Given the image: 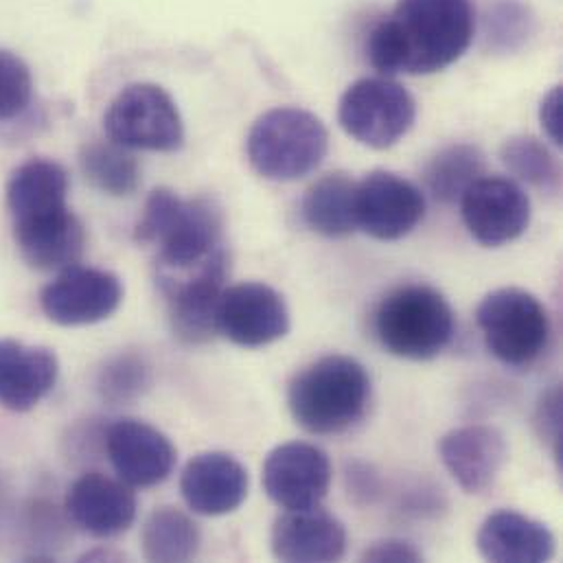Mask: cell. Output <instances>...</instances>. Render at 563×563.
I'll use <instances>...</instances> for the list:
<instances>
[{
    "instance_id": "obj_1",
    "label": "cell",
    "mask_w": 563,
    "mask_h": 563,
    "mask_svg": "<svg viewBox=\"0 0 563 563\" xmlns=\"http://www.w3.org/2000/svg\"><path fill=\"white\" fill-rule=\"evenodd\" d=\"M474 33V0H397L371 31L366 53L386 77L432 75L461 59Z\"/></svg>"
},
{
    "instance_id": "obj_2",
    "label": "cell",
    "mask_w": 563,
    "mask_h": 563,
    "mask_svg": "<svg viewBox=\"0 0 563 563\" xmlns=\"http://www.w3.org/2000/svg\"><path fill=\"white\" fill-rule=\"evenodd\" d=\"M224 218L207 198L183 200L169 189H156L145 202L134 240L158 249L161 273H183L202 266L220 253Z\"/></svg>"
},
{
    "instance_id": "obj_3",
    "label": "cell",
    "mask_w": 563,
    "mask_h": 563,
    "mask_svg": "<svg viewBox=\"0 0 563 563\" xmlns=\"http://www.w3.org/2000/svg\"><path fill=\"white\" fill-rule=\"evenodd\" d=\"M371 401V377L349 355H324L289 382L287 406L294 421L318 437L351 430Z\"/></svg>"
},
{
    "instance_id": "obj_4",
    "label": "cell",
    "mask_w": 563,
    "mask_h": 563,
    "mask_svg": "<svg viewBox=\"0 0 563 563\" xmlns=\"http://www.w3.org/2000/svg\"><path fill=\"white\" fill-rule=\"evenodd\" d=\"M379 344L404 360H432L454 338V311L430 285H401L388 291L375 311Z\"/></svg>"
},
{
    "instance_id": "obj_5",
    "label": "cell",
    "mask_w": 563,
    "mask_h": 563,
    "mask_svg": "<svg viewBox=\"0 0 563 563\" xmlns=\"http://www.w3.org/2000/svg\"><path fill=\"white\" fill-rule=\"evenodd\" d=\"M246 152L262 178L294 183L320 167L329 152V132L309 110L273 108L253 123Z\"/></svg>"
},
{
    "instance_id": "obj_6",
    "label": "cell",
    "mask_w": 563,
    "mask_h": 563,
    "mask_svg": "<svg viewBox=\"0 0 563 563\" xmlns=\"http://www.w3.org/2000/svg\"><path fill=\"white\" fill-rule=\"evenodd\" d=\"M487 349L507 366H533L551 342V316L542 300L520 287H503L483 298L476 311Z\"/></svg>"
},
{
    "instance_id": "obj_7",
    "label": "cell",
    "mask_w": 563,
    "mask_h": 563,
    "mask_svg": "<svg viewBox=\"0 0 563 563\" xmlns=\"http://www.w3.org/2000/svg\"><path fill=\"white\" fill-rule=\"evenodd\" d=\"M412 95L388 77H366L351 84L338 106L342 130L364 147L388 150L415 125Z\"/></svg>"
},
{
    "instance_id": "obj_8",
    "label": "cell",
    "mask_w": 563,
    "mask_h": 563,
    "mask_svg": "<svg viewBox=\"0 0 563 563\" xmlns=\"http://www.w3.org/2000/svg\"><path fill=\"white\" fill-rule=\"evenodd\" d=\"M103 128L110 141L128 150L176 152L185 143V123L172 95L156 84H130L110 103Z\"/></svg>"
},
{
    "instance_id": "obj_9",
    "label": "cell",
    "mask_w": 563,
    "mask_h": 563,
    "mask_svg": "<svg viewBox=\"0 0 563 563\" xmlns=\"http://www.w3.org/2000/svg\"><path fill=\"white\" fill-rule=\"evenodd\" d=\"M231 262L222 249L209 262L183 273H161L174 335L202 344L218 333V305L227 289Z\"/></svg>"
},
{
    "instance_id": "obj_10",
    "label": "cell",
    "mask_w": 563,
    "mask_h": 563,
    "mask_svg": "<svg viewBox=\"0 0 563 563\" xmlns=\"http://www.w3.org/2000/svg\"><path fill=\"white\" fill-rule=\"evenodd\" d=\"M426 216V198L417 185L393 172H371L355 187L357 229L379 242L410 235Z\"/></svg>"
},
{
    "instance_id": "obj_11",
    "label": "cell",
    "mask_w": 563,
    "mask_h": 563,
    "mask_svg": "<svg viewBox=\"0 0 563 563\" xmlns=\"http://www.w3.org/2000/svg\"><path fill=\"white\" fill-rule=\"evenodd\" d=\"M463 222L470 235L498 249L522 238L531 224V200L527 191L509 178L483 176L461 198Z\"/></svg>"
},
{
    "instance_id": "obj_12",
    "label": "cell",
    "mask_w": 563,
    "mask_h": 563,
    "mask_svg": "<svg viewBox=\"0 0 563 563\" xmlns=\"http://www.w3.org/2000/svg\"><path fill=\"white\" fill-rule=\"evenodd\" d=\"M123 302V283L97 268L70 266L40 291L44 316L62 327H86L108 320Z\"/></svg>"
},
{
    "instance_id": "obj_13",
    "label": "cell",
    "mask_w": 563,
    "mask_h": 563,
    "mask_svg": "<svg viewBox=\"0 0 563 563\" xmlns=\"http://www.w3.org/2000/svg\"><path fill=\"white\" fill-rule=\"evenodd\" d=\"M289 331V309L282 294L260 282L238 283L222 291L218 333L244 349H262Z\"/></svg>"
},
{
    "instance_id": "obj_14",
    "label": "cell",
    "mask_w": 563,
    "mask_h": 563,
    "mask_svg": "<svg viewBox=\"0 0 563 563\" xmlns=\"http://www.w3.org/2000/svg\"><path fill=\"white\" fill-rule=\"evenodd\" d=\"M106 454L117 476L136 489L165 483L178 461L167 434L139 419H119L103 432Z\"/></svg>"
},
{
    "instance_id": "obj_15",
    "label": "cell",
    "mask_w": 563,
    "mask_h": 563,
    "mask_svg": "<svg viewBox=\"0 0 563 563\" xmlns=\"http://www.w3.org/2000/svg\"><path fill=\"white\" fill-rule=\"evenodd\" d=\"M329 487V456L311 443H283L264 463V489L283 511L318 507L327 498Z\"/></svg>"
},
{
    "instance_id": "obj_16",
    "label": "cell",
    "mask_w": 563,
    "mask_h": 563,
    "mask_svg": "<svg viewBox=\"0 0 563 563\" xmlns=\"http://www.w3.org/2000/svg\"><path fill=\"white\" fill-rule=\"evenodd\" d=\"M20 257L33 271L62 273L77 266L86 251V231L68 205L13 220Z\"/></svg>"
},
{
    "instance_id": "obj_17",
    "label": "cell",
    "mask_w": 563,
    "mask_h": 563,
    "mask_svg": "<svg viewBox=\"0 0 563 563\" xmlns=\"http://www.w3.org/2000/svg\"><path fill=\"white\" fill-rule=\"evenodd\" d=\"M66 518L84 533L108 540L125 533L136 520V496L121 478L90 472L79 476L64 503Z\"/></svg>"
},
{
    "instance_id": "obj_18",
    "label": "cell",
    "mask_w": 563,
    "mask_h": 563,
    "mask_svg": "<svg viewBox=\"0 0 563 563\" xmlns=\"http://www.w3.org/2000/svg\"><path fill=\"white\" fill-rule=\"evenodd\" d=\"M251 489L249 470L227 452L194 456L180 476V492L194 514L220 518L238 511Z\"/></svg>"
},
{
    "instance_id": "obj_19",
    "label": "cell",
    "mask_w": 563,
    "mask_h": 563,
    "mask_svg": "<svg viewBox=\"0 0 563 563\" xmlns=\"http://www.w3.org/2000/svg\"><path fill=\"white\" fill-rule=\"evenodd\" d=\"M439 454L456 485L476 496L487 492L500 476L509 459V445L494 426H463L441 439Z\"/></svg>"
},
{
    "instance_id": "obj_20",
    "label": "cell",
    "mask_w": 563,
    "mask_h": 563,
    "mask_svg": "<svg viewBox=\"0 0 563 563\" xmlns=\"http://www.w3.org/2000/svg\"><path fill=\"white\" fill-rule=\"evenodd\" d=\"M273 555L287 563L338 562L346 553L344 525L324 509L283 511L273 527Z\"/></svg>"
},
{
    "instance_id": "obj_21",
    "label": "cell",
    "mask_w": 563,
    "mask_h": 563,
    "mask_svg": "<svg viewBox=\"0 0 563 563\" xmlns=\"http://www.w3.org/2000/svg\"><path fill=\"white\" fill-rule=\"evenodd\" d=\"M59 360L48 346L0 338V408L33 410L57 384Z\"/></svg>"
},
{
    "instance_id": "obj_22",
    "label": "cell",
    "mask_w": 563,
    "mask_h": 563,
    "mask_svg": "<svg viewBox=\"0 0 563 563\" xmlns=\"http://www.w3.org/2000/svg\"><path fill=\"white\" fill-rule=\"evenodd\" d=\"M478 553L494 563L551 562L558 551L553 531L518 511H498L489 516L476 538Z\"/></svg>"
},
{
    "instance_id": "obj_23",
    "label": "cell",
    "mask_w": 563,
    "mask_h": 563,
    "mask_svg": "<svg viewBox=\"0 0 563 563\" xmlns=\"http://www.w3.org/2000/svg\"><path fill=\"white\" fill-rule=\"evenodd\" d=\"M7 209L11 220L68 205V174L46 158H31L15 167L7 180Z\"/></svg>"
},
{
    "instance_id": "obj_24",
    "label": "cell",
    "mask_w": 563,
    "mask_h": 563,
    "mask_svg": "<svg viewBox=\"0 0 563 563\" xmlns=\"http://www.w3.org/2000/svg\"><path fill=\"white\" fill-rule=\"evenodd\" d=\"M355 187L344 174L320 178L302 198L305 224L322 238H346L357 229L355 220Z\"/></svg>"
},
{
    "instance_id": "obj_25",
    "label": "cell",
    "mask_w": 563,
    "mask_h": 563,
    "mask_svg": "<svg viewBox=\"0 0 563 563\" xmlns=\"http://www.w3.org/2000/svg\"><path fill=\"white\" fill-rule=\"evenodd\" d=\"M141 544L147 562H191L200 553L202 533L183 509L161 507L145 520Z\"/></svg>"
},
{
    "instance_id": "obj_26",
    "label": "cell",
    "mask_w": 563,
    "mask_h": 563,
    "mask_svg": "<svg viewBox=\"0 0 563 563\" xmlns=\"http://www.w3.org/2000/svg\"><path fill=\"white\" fill-rule=\"evenodd\" d=\"M86 180L112 198H128L141 185V165L132 152L114 141H90L79 152Z\"/></svg>"
},
{
    "instance_id": "obj_27",
    "label": "cell",
    "mask_w": 563,
    "mask_h": 563,
    "mask_svg": "<svg viewBox=\"0 0 563 563\" xmlns=\"http://www.w3.org/2000/svg\"><path fill=\"white\" fill-rule=\"evenodd\" d=\"M485 176V154L470 143L443 147L426 167V187L443 205L461 202L465 191Z\"/></svg>"
},
{
    "instance_id": "obj_28",
    "label": "cell",
    "mask_w": 563,
    "mask_h": 563,
    "mask_svg": "<svg viewBox=\"0 0 563 563\" xmlns=\"http://www.w3.org/2000/svg\"><path fill=\"white\" fill-rule=\"evenodd\" d=\"M505 167L525 185L542 191L558 194L562 187V172L551 150L536 136H511L503 145Z\"/></svg>"
},
{
    "instance_id": "obj_29",
    "label": "cell",
    "mask_w": 563,
    "mask_h": 563,
    "mask_svg": "<svg viewBox=\"0 0 563 563\" xmlns=\"http://www.w3.org/2000/svg\"><path fill=\"white\" fill-rule=\"evenodd\" d=\"M152 386V368L139 353H119L110 357L97 377L99 395L112 404H134Z\"/></svg>"
},
{
    "instance_id": "obj_30",
    "label": "cell",
    "mask_w": 563,
    "mask_h": 563,
    "mask_svg": "<svg viewBox=\"0 0 563 563\" xmlns=\"http://www.w3.org/2000/svg\"><path fill=\"white\" fill-rule=\"evenodd\" d=\"M536 33V15L525 0H492L485 13V40L492 51L514 53Z\"/></svg>"
},
{
    "instance_id": "obj_31",
    "label": "cell",
    "mask_w": 563,
    "mask_h": 563,
    "mask_svg": "<svg viewBox=\"0 0 563 563\" xmlns=\"http://www.w3.org/2000/svg\"><path fill=\"white\" fill-rule=\"evenodd\" d=\"M33 99V75L26 62L0 48V121L22 117Z\"/></svg>"
},
{
    "instance_id": "obj_32",
    "label": "cell",
    "mask_w": 563,
    "mask_h": 563,
    "mask_svg": "<svg viewBox=\"0 0 563 563\" xmlns=\"http://www.w3.org/2000/svg\"><path fill=\"white\" fill-rule=\"evenodd\" d=\"M366 563H417L423 562V553L406 540H379L373 542L360 558Z\"/></svg>"
},
{
    "instance_id": "obj_33",
    "label": "cell",
    "mask_w": 563,
    "mask_h": 563,
    "mask_svg": "<svg viewBox=\"0 0 563 563\" xmlns=\"http://www.w3.org/2000/svg\"><path fill=\"white\" fill-rule=\"evenodd\" d=\"M538 426L542 430V437H547L560 454L562 448V395L560 388H553L549 395H544L540 410H538Z\"/></svg>"
},
{
    "instance_id": "obj_34",
    "label": "cell",
    "mask_w": 563,
    "mask_h": 563,
    "mask_svg": "<svg viewBox=\"0 0 563 563\" xmlns=\"http://www.w3.org/2000/svg\"><path fill=\"white\" fill-rule=\"evenodd\" d=\"M540 121L547 136L555 143L563 145V88L555 86L540 106Z\"/></svg>"
},
{
    "instance_id": "obj_35",
    "label": "cell",
    "mask_w": 563,
    "mask_h": 563,
    "mask_svg": "<svg viewBox=\"0 0 563 563\" xmlns=\"http://www.w3.org/2000/svg\"><path fill=\"white\" fill-rule=\"evenodd\" d=\"M346 481H349V489L353 494V498H362L364 503H373L379 494V481L377 476L371 472V467L362 465V463H353L349 467V474H346Z\"/></svg>"
},
{
    "instance_id": "obj_36",
    "label": "cell",
    "mask_w": 563,
    "mask_h": 563,
    "mask_svg": "<svg viewBox=\"0 0 563 563\" xmlns=\"http://www.w3.org/2000/svg\"><path fill=\"white\" fill-rule=\"evenodd\" d=\"M123 560H125L123 555L112 553V551H103V549L92 551V553H86V555L81 558V562H123Z\"/></svg>"
}]
</instances>
